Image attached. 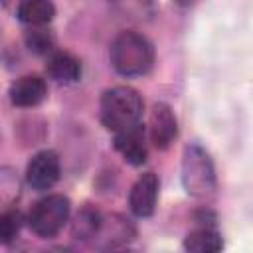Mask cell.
I'll list each match as a JSON object with an SVG mask.
<instances>
[{"instance_id": "obj_8", "label": "cell", "mask_w": 253, "mask_h": 253, "mask_svg": "<svg viewBox=\"0 0 253 253\" xmlns=\"http://www.w3.org/2000/svg\"><path fill=\"white\" fill-rule=\"evenodd\" d=\"M115 148L121 152V156L132 164L140 166L148 158V148H146V136H144V126L134 125L126 130L115 132Z\"/></svg>"}, {"instance_id": "obj_3", "label": "cell", "mask_w": 253, "mask_h": 253, "mask_svg": "<svg viewBox=\"0 0 253 253\" xmlns=\"http://www.w3.org/2000/svg\"><path fill=\"white\" fill-rule=\"evenodd\" d=\"M182 184L186 192L198 200H208L215 194V170L210 154L198 146L190 144L182 154Z\"/></svg>"}, {"instance_id": "obj_7", "label": "cell", "mask_w": 253, "mask_h": 253, "mask_svg": "<svg viewBox=\"0 0 253 253\" xmlns=\"http://www.w3.org/2000/svg\"><path fill=\"white\" fill-rule=\"evenodd\" d=\"M158 188H160V182L154 172H146V174L138 176L128 194L130 211L138 217L152 215V211L156 208V200H158Z\"/></svg>"}, {"instance_id": "obj_15", "label": "cell", "mask_w": 253, "mask_h": 253, "mask_svg": "<svg viewBox=\"0 0 253 253\" xmlns=\"http://www.w3.org/2000/svg\"><path fill=\"white\" fill-rule=\"evenodd\" d=\"M22 227V213L18 210H8L0 213V241L10 243L16 239Z\"/></svg>"}, {"instance_id": "obj_10", "label": "cell", "mask_w": 253, "mask_h": 253, "mask_svg": "<svg viewBox=\"0 0 253 253\" xmlns=\"http://www.w3.org/2000/svg\"><path fill=\"white\" fill-rule=\"evenodd\" d=\"M45 71L57 83H75L81 77V63L69 51H51L47 55Z\"/></svg>"}, {"instance_id": "obj_12", "label": "cell", "mask_w": 253, "mask_h": 253, "mask_svg": "<svg viewBox=\"0 0 253 253\" xmlns=\"http://www.w3.org/2000/svg\"><path fill=\"white\" fill-rule=\"evenodd\" d=\"M184 247L192 253H215L223 247L221 235L211 227H198L184 239Z\"/></svg>"}, {"instance_id": "obj_13", "label": "cell", "mask_w": 253, "mask_h": 253, "mask_svg": "<svg viewBox=\"0 0 253 253\" xmlns=\"http://www.w3.org/2000/svg\"><path fill=\"white\" fill-rule=\"evenodd\" d=\"M134 235L132 225L128 223V219H123L121 215H111L109 219L101 217V225L95 237H105L109 241V245L113 247L115 243H125Z\"/></svg>"}, {"instance_id": "obj_9", "label": "cell", "mask_w": 253, "mask_h": 253, "mask_svg": "<svg viewBox=\"0 0 253 253\" xmlns=\"http://www.w3.org/2000/svg\"><path fill=\"white\" fill-rule=\"evenodd\" d=\"M10 101L16 107H36L47 95V85L38 75H24L10 85Z\"/></svg>"}, {"instance_id": "obj_17", "label": "cell", "mask_w": 253, "mask_h": 253, "mask_svg": "<svg viewBox=\"0 0 253 253\" xmlns=\"http://www.w3.org/2000/svg\"><path fill=\"white\" fill-rule=\"evenodd\" d=\"M176 4H180V6H190V4H194L196 0H174Z\"/></svg>"}, {"instance_id": "obj_16", "label": "cell", "mask_w": 253, "mask_h": 253, "mask_svg": "<svg viewBox=\"0 0 253 253\" xmlns=\"http://www.w3.org/2000/svg\"><path fill=\"white\" fill-rule=\"evenodd\" d=\"M34 30H30L26 34V43L34 53H49L53 47V38L47 30H42L40 26H32Z\"/></svg>"}, {"instance_id": "obj_14", "label": "cell", "mask_w": 253, "mask_h": 253, "mask_svg": "<svg viewBox=\"0 0 253 253\" xmlns=\"http://www.w3.org/2000/svg\"><path fill=\"white\" fill-rule=\"evenodd\" d=\"M101 213L93 208H83L77 217H75V223H73V235L77 239H91L97 235L99 231V225H101Z\"/></svg>"}, {"instance_id": "obj_11", "label": "cell", "mask_w": 253, "mask_h": 253, "mask_svg": "<svg viewBox=\"0 0 253 253\" xmlns=\"http://www.w3.org/2000/svg\"><path fill=\"white\" fill-rule=\"evenodd\" d=\"M16 14L28 26H45L53 20L55 6L51 0H20Z\"/></svg>"}, {"instance_id": "obj_5", "label": "cell", "mask_w": 253, "mask_h": 253, "mask_svg": "<svg viewBox=\"0 0 253 253\" xmlns=\"http://www.w3.org/2000/svg\"><path fill=\"white\" fill-rule=\"evenodd\" d=\"M59 180V158L53 150H40L26 168V182L34 190H49Z\"/></svg>"}, {"instance_id": "obj_2", "label": "cell", "mask_w": 253, "mask_h": 253, "mask_svg": "<svg viewBox=\"0 0 253 253\" xmlns=\"http://www.w3.org/2000/svg\"><path fill=\"white\" fill-rule=\"evenodd\" d=\"M142 107L144 103L136 89L126 85L107 89L101 97V123L113 132L126 130L138 125Z\"/></svg>"}, {"instance_id": "obj_6", "label": "cell", "mask_w": 253, "mask_h": 253, "mask_svg": "<svg viewBox=\"0 0 253 253\" xmlns=\"http://www.w3.org/2000/svg\"><path fill=\"white\" fill-rule=\"evenodd\" d=\"M148 134H150V142L160 150L168 148L174 142L178 134V123H176L172 109L166 103L152 105L150 121H148Z\"/></svg>"}, {"instance_id": "obj_1", "label": "cell", "mask_w": 253, "mask_h": 253, "mask_svg": "<svg viewBox=\"0 0 253 253\" xmlns=\"http://www.w3.org/2000/svg\"><path fill=\"white\" fill-rule=\"evenodd\" d=\"M111 63L125 77L144 75L154 63V47L148 38L138 32L125 30L111 42Z\"/></svg>"}, {"instance_id": "obj_4", "label": "cell", "mask_w": 253, "mask_h": 253, "mask_svg": "<svg viewBox=\"0 0 253 253\" xmlns=\"http://www.w3.org/2000/svg\"><path fill=\"white\" fill-rule=\"evenodd\" d=\"M69 211L71 204L63 194H49L32 206L28 213V225L36 235L51 237L65 225V221L69 219Z\"/></svg>"}]
</instances>
